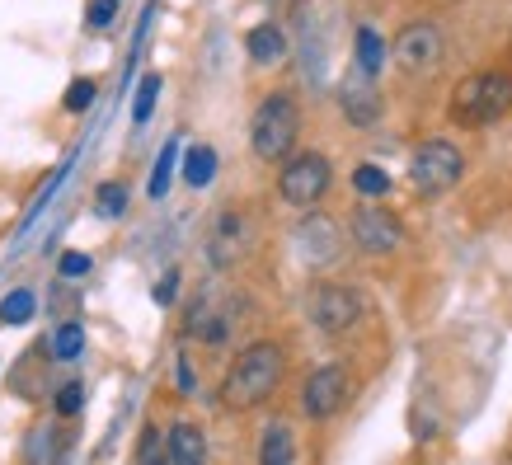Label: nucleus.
<instances>
[{"label": "nucleus", "mask_w": 512, "mask_h": 465, "mask_svg": "<svg viewBox=\"0 0 512 465\" xmlns=\"http://www.w3.org/2000/svg\"><path fill=\"white\" fill-rule=\"evenodd\" d=\"M282 372H287L282 343H273V339L249 343V348L235 353L231 372L221 381V404H226V409H254V404H264L268 395L282 386Z\"/></svg>", "instance_id": "1"}, {"label": "nucleus", "mask_w": 512, "mask_h": 465, "mask_svg": "<svg viewBox=\"0 0 512 465\" xmlns=\"http://www.w3.org/2000/svg\"><path fill=\"white\" fill-rule=\"evenodd\" d=\"M512 109V76L508 71H475L451 90V123L489 127Z\"/></svg>", "instance_id": "2"}, {"label": "nucleus", "mask_w": 512, "mask_h": 465, "mask_svg": "<svg viewBox=\"0 0 512 465\" xmlns=\"http://www.w3.org/2000/svg\"><path fill=\"white\" fill-rule=\"evenodd\" d=\"M296 137H301V109H296L292 94H268L264 104L254 109V123H249V146L259 160H292L296 155Z\"/></svg>", "instance_id": "3"}, {"label": "nucleus", "mask_w": 512, "mask_h": 465, "mask_svg": "<svg viewBox=\"0 0 512 465\" xmlns=\"http://www.w3.org/2000/svg\"><path fill=\"white\" fill-rule=\"evenodd\" d=\"M461 174H466V155L456 141H423L419 151L409 155V184L419 198H437V193H447V188L461 184Z\"/></svg>", "instance_id": "4"}, {"label": "nucleus", "mask_w": 512, "mask_h": 465, "mask_svg": "<svg viewBox=\"0 0 512 465\" xmlns=\"http://www.w3.org/2000/svg\"><path fill=\"white\" fill-rule=\"evenodd\" d=\"M329 184H334V165L320 151H296L278 174V193L292 207H315L329 193Z\"/></svg>", "instance_id": "5"}, {"label": "nucleus", "mask_w": 512, "mask_h": 465, "mask_svg": "<svg viewBox=\"0 0 512 465\" xmlns=\"http://www.w3.org/2000/svg\"><path fill=\"white\" fill-rule=\"evenodd\" d=\"M348 235H353V245L362 249V254H372V259L395 254V249L404 245L400 217H395L390 207H381V202H362V207H353V217H348Z\"/></svg>", "instance_id": "6"}, {"label": "nucleus", "mask_w": 512, "mask_h": 465, "mask_svg": "<svg viewBox=\"0 0 512 465\" xmlns=\"http://www.w3.org/2000/svg\"><path fill=\"white\" fill-rule=\"evenodd\" d=\"M306 310H311V325L320 334H348L362 320V296L348 282H315Z\"/></svg>", "instance_id": "7"}, {"label": "nucleus", "mask_w": 512, "mask_h": 465, "mask_svg": "<svg viewBox=\"0 0 512 465\" xmlns=\"http://www.w3.org/2000/svg\"><path fill=\"white\" fill-rule=\"evenodd\" d=\"M348 395H353L348 367H343V362H325V367H315V372L306 376V386H301V414L315 423H325L348 404Z\"/></svg>", "instance_id": "8"}, {"label": "nucleus", "mask_w": 512, "mask_h": 465, "mask_svg": "<svg viewBox=\"0 0 512 465\" xmlns=\"http://www.w3.org/2000/svg\"><path fill=\"white\" fill-rule=\"evenodd\" d=\"M442 62V33H437L433 19H414L404 24L400 38H395V66L404 76H423Z\"/></svg>", "instance_id": "9"}, {"label": "nucleus", "mask_w": 512, "mask_h": 465, "mask_svg": "<svg viewBox=\"0 0 512 465\" xmlns=\"http://www.w3.org/2000/svg\"><path fill=\"white\" fill-rule=\"evenodd\" d=\"M292 245H296V254H301V264L325 268L343 254V231H339V221H329L325 212H306L292 235Z\"/></svg>", "instance_id": "10"}, {"label": "nucleus", "mask_w": 512, "mask_h": 465, "mask_svg": "<svg viewBox=\"0 0 512 465\" xmlns=\"http://www.w3.org/2000/svg\"><path fill=\"white\" fill-rule=\"evenodd\" d=\"M207 249H212V264L217 268L235 264V259L249 249V217L240 212V207H221V217H217V226H212Z\"/></svg>", "instance_id": "11"}, {"label": "nucleus", "mask_w": 512, "mask_h": 465, "mask_svg": "<svg viewBox=\"0 0 512 465\" xmlns=\"http://www.w3.org/2000/svg\"><path fill=\"white\" fill-rule=\"evenodd\" d=\"M339 104H343V118L353 127H372L376 118H381V94H376V85L362 76V71H353V76L343 80Z\"/></svg>", "instance_id": "12"}, {"label": "nucleus", "mask_w": 512, "mask_h": 465, "mask_svg": "<svg viewBox=\"0 0 512 465\" xmlns=\"http://www.w3.org/2000/svg\"><path fill=\"white\" fill-rule=\"evenodd\" d=\"M165 451H170V465H207V433L198 423H174L165 433Z\"/></svg>", "instance_id": "13"}, {"label": "nucleus", "mask_w": 512, "mask_h": 465, "mask_svg": "<svg viewBox=\"0 0 512 465\" xmlns=\"http://www.w3.org/2000/svg\"><path fill=\"white\" fill-rule=\"evenodd\" d=\"M245 52L254 57L259 66H273L287 57V33L278 29V24H259V29L245 33Z\"/></svg>", "instance_id": "14"}, {"label": "nucleus", "mask_w": 512, "mask_h": 465, "mask_svg": "<svg viewBox=\"0 0 512 465\" xmlns=\"http://www.w3.org/2000/svg\"><path fill=\"white\" fill-rule=\"evenodd\" d=\"M259 465H296V433L287 423H268L259 437Z\"/></svg>", "instance_id": "15"}, {"label": "nucleus", "mask_w": 512, "mask_h": 465, "mask_svg": "<svg viewBox=\"0 0 512 465\" xmlns=\"http://www.w3.org/2000/svg\"><path fill=\"white\" fill-rule=\"evenodd\" d=\"M381 66H386V43H381V33L376 29L362 24V29H357V71H362L367 80H376L381 76Z\"/></svg>", "instance_id": "16"}, {"label": "nucleus", "mask_w": 512, "mask_h": 465, "mask_svg": "<svg viewBox=\"0 0 512 465\" xmlns=\"http://www.w3.org/2000/svg\"><path fill=\"white\" fill-rule=\"evenodd\" d=\"M212 174H217V151L212 146H193L184 155V184L188 188H207L212 184Z\"/></svg>", "instance_id": "17"}, {"label": "nucleus", "mask_w": 512, "mask_h": 465, "mask_svg": "<svg viewBox=\"0 0 512 465\" xmlns=\"http://www.w3.org/2000/svg\"><path fill=\"white\" fill-rule=\"evenodd\" d=\"M57 447H62V433H57V428H33L29 442H24V465H52Z\"/></svg>", "instance_id": "18"}, {"label": "nucleus", "mask_w": 512, "mask_h": 465, "mask_svg": "<svg viewBox=\"0 0 512 465\" xmlns=\"http://www.w3.org/2000/svg\"><path fill=\"white\" fill-rule=\"evenodd\" d=\"M80 348H85V325H80V315H71V320H62V329H57L52 353H57V362H76Z\"/></svg>", "instance_id": "19"}, {"label": "nucleus", "mask_w": 512, "mask_h": 465, "mask_svg": "<svg viewBox=\"0 0 512 465\" xmlns=\"http://www.w3.org/2000/svg\"><path fill=\"white\" fill-rule=\"evenodd\" d=\"M33 310H38V296H33L29 287H19V292H10L0 301V320H5V325H29Z\"/></svg>", "instance_id": "20"}, {"label": "nucleus", "mask_w": 512, "mask_h": 465, "mask_svg": "<svg viewBox=\"0 0 512 465\" xmlns=\"http://www.w3.org/2000/svg\"><path fill=\"white\" fill-rule=\"evenodd\" d=\"M94 212H99L104 221L123 217V212H127V188L113 184V179H109V184H99V188H94Z\"/></svg>", "instance_id": "21"}, {"label": "nucleus", "mask_w": 512, "mask_h": 465, "mask_svg": "<svg viewBox=\"0 0 512 465\" xmlns=\"http://www.w3.org/2000/svg\"><path fill=\"white\" fill-rule=\"evenodd\" d=\"M353 188L362 193V198H386V193H390V174L381 170V165H357V170H353Z\"/></svg>", "instance_id": "22"}, {"label": "nucleus", "mask_w": 512, "mask_h": 465, "mask_svg": "<svg viewBox=\"0 0 512 465\" xmlns=\"http://www.w3.org/2000/svg\"><path fill=\"white\" fill-rule=\"evenodd\" d=\"M137 461H141V465H160V461H170V451H165V433H160V428H146V433H141V451H137Z\"/></svg>", "instance_id": "23"}, {"label": "nucleus", "mask_w": 512, "mask_h": 465, "mask_svg": "<svg viewBox=\"0 0 512 465\" xmlns=\"http://www.w3.org/2000/svg\"><path fill=\"white\" fill-rule=\"evenodd\" d=\"M156 94H160V76H141L137 104H132V118H137V123H146V118H151V109H156Z\"/></svg>", "instance_id": "24"}, {"label": "nucleus", "mask_w": 512, "mask_h": 465, "mask_svg": "<svg viewBox=\"0 0 512 465\" xmlns=\"http://www.w3.org/2000/svg\"><path fill=\"white\" fill-rule=\"evenodd\" d=\"M174 155H179V141H165V151H160V160H156V174H151V193H165L170 188V170H174Z\"/></svg>", "instance_id": "25"}, {"label": "nucleus", "mask_w": 512, "mask_h": 465, "mask_svg": "<svg viewBox=\"0 0 512 465\" xmlns=\"http://www.w3.org/2000/svg\"><path fill=\"white\" fill-rule=\"evenodd\" d=\"M80 409H85V386H80V381H66V386L57 390V414L71 419V414H80Z\"/></svg>", "instance_id": "26"}, {"label": "nucleus", "mask_w": 512, "mask_h": 465, "mask_svg": "<svg viewBox=\"0 0 512 465\" xmlns=\"http://www.w3.org/2000/svg\"><path fill=\"white\" fill-rule=\"evenodd\" d=\"M94 104V80H71L66 85V109L80 113V109H90Z\"/></svg>", "instance_id": "27"}, {"label": "nucleus", "mask_w": 512, "mask_h": 465, "mask_svg": "<svg viewBox=\"0 0 512 465\" xmlns=\"http://www.w3.org/2000/svg\"><path fill=\"white\" fill-rule=\"evenodd\" d=\"M62 278H85V273H90V254H76V249H71V254H62Z\"/></svg>", "instance_id": "28"}, {"label": "nucleus", "mask_w": 512, "mask_h": 465, "mask_svg": "<svg viewBox=\"0 0 512 465\" xmlns=\"http://www.w3.org/2000/svg\"><path fill=\"white\" fill-rule=\"evenodd\" d=\"M174 287H179V273L170 268V273L160 278V287H156V301H160V306H170V301H174Z\"/></svg>", "instance_id": "29"}, {"label": "nucleus", "mask_w": 512, "mask_h": 465, "mask_svg": "<svg viewBox=\"0 0 512 465\" xmlns=\"http://www.w3.org/2000/svg\"><path fill=\"white\" fill-rule=\"evenodd\" d=\"M109 19H113V0H94V5H90V24H94V29H104Z\"/></svg>", "instance_id": "30"}, {"label": "nucleus", "mask_w": 512, "mask_h": 465, "mask_svg": "<svg viewBox=\"0 0 512 465\" xmlns=\"http://www.w3.org/2000/svg\"><path fill=\"white\" fill-rule=\"evenodd\" d=\"M179 386H184V390H193V367H188L184 357H179Z\"/></svg>", "instance_id": "31"}, {"label": "nucleus", "mask_w": 512, "mask_h": 465, "mask_svg": "<svg viewBox=\"0 0 512 465\" xmlns=\"http://www.w3.org/2000/svg\"><path fill=\"white\" fill-rule=\"evenodd\" d=\"M268 5H287V0H268Z\"/></svg>", "instance_id": "32"}]
</instances>
